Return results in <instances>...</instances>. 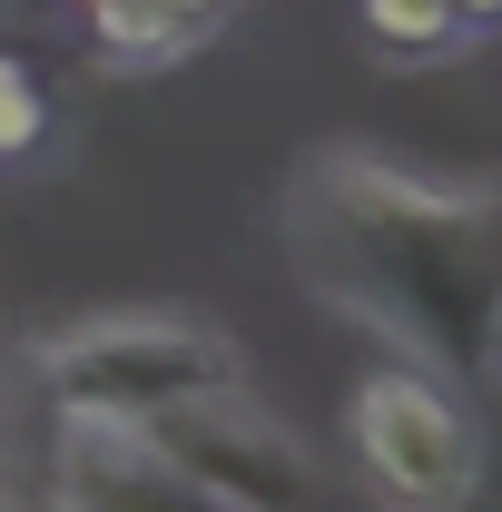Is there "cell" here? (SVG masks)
<instances>
[{"instance_id":"cell-1","label":"cell","mask_w":502,"mask_h":512,"mask_svg":"<svg viewBox=\"0 0 502 512\" xmlns=\"http://www.w3.org/2000/svg\"><path fill=\"white\" fill-rule=\"evenodd\" d=\"M315 286L424 355H483V306L502 286V188H443L384 158H325L296 217Z\"/></svg>"},{"instance_id":"cell-2","label":"cell","mask_w":502,"mask_h":512,"mask_svg":"<svg viewBox=\"0 0 502 512\" xmlns=\"http://www.w3.org/2000/svg\"><path fill=\"white\" fill-rule=\"evenodd\" d=\"M40 384H50L60 424H119V434H138L148 414L237 384V355L207 325H178V316H99V325H79V335H60L40 355Z\"/></svg>"},{"instance_id":"cell-3","label":"cell","mask_w":502,"mask_h":512,"mask_svg":"<svg viewBox=\"0 0 502 512\" xmlns=\"http://www.w3.org/2000/svg\"><path fill=\"white\" fill-rule=\"evenodd\" d=\"M345 434H355V463H365V483H375L384 512H463L473 483H483V434H473V414H463L443 384L404 375V365H384V375L355 384Z\"/></svg>"},{"instance_id":"cell-4","label":"cell","mask_w":502,"mask_h":512,"mask_svg":"<svg viewBox=\"0 0 502 512\" xmlns=\"http://www.w3.org/2000/svg\"><path fill=\"white\" fill-rule=\"evenodd\" d=\"M138 444H158L197 493H217L227 512H286V503H306V453H296V434L266 424L237 384H217V394H188V404L148 414Z\"/></svg>"},{"instance_id":"cell-5","label":"cell","mask_w":502,"mask_h":512,"mask_svg":"<svg viewBox=\"0 0 502 512\" xmlns=\"http://www.w3.org/2000/svg\"><path fill=\"white\" fill-rule=\"evenodd\" d=\"M50 512H227L197 493L158 444H138L119 424H60L50 444Z\"/></svg>"},{"instance_id":"cell-6","label":"cell","mask_w":502,"mask_h":512,"mask_svg":"<svg viewBox=\"0 0 502 512\" xmlns=\"http://www.w3.org/2000/svg\"><path fill=\"white\" fill-rule=\"evenodd\" d=\"M79 20H89V40H99L119 69H158V60H178V50L197 40V20H178L168 0H89Z\"/></svg>"},{"instance_id":"cell-7","label":"cell","mask_w":502,"mask_h":512,"mask_svg":"<svg viewBox=\"0 0 502 512\" xmlns=\"http://www.w3.org/2000/svg\"><path fill=\"white\" fill-rule=\"evenodd\" d=\"M365 30H375L384 50H404V60H424L443 50L463 20H453V0H365Z\"/></svg>"},{"instance_id":"cell-8","label":"cell","mask_w":502,"mask_h":512,"mask_svg":"<svg viewBox=\"0 0 502 512\" xmlns=\"http://www.w3.org/2000/svg\"><path fill=\"white\" fill-rule=\"evenodd\" d=\"M50 138V99H40V79L20 60H0V158H30Z\"/></svg>"},{"instance_id":"cell-9","label":"cell","mask_w":502,"mask_h":512,"mask_svg":"<svg viewBox=\"0 0 502 512\" xmlns=\"http://www.w3.org/2000/svg\"><path fill=\"white\" fill-rule=\"evenodd\" d=\"M453 20L463 30H502V0H453Z\"/></svg>"},{"instance_id":"cell-10","label":"cell","mask_w":502,"mask_h":512,"mask_svg":"<svg viewBox=\"0 0 502 512\" xmlns=\"http://www.w3.org/2000/svg\"><path fill=\"white\" fill-rule=\"evenodd\" d=\"M483 355L502 365V286H493V306H483Z\"/></svg>"},{"instance_id":"cell-11","label":"cell","mask_w":502,"mask_h":512,"mask_svg":"<svg viewBox=\"0 0 502 512\" xmlns=\"http://www.w3.org/2000/svg\"><path fill=\"white\" fill-rule=\"evenodd\" d=\"M168 10H178V20H197V30H207V20H217L227 0H168Z\"/></svg>"},{"instance_id":"cell-12","label":"cell","mask_w":502,"mask_h":512,"mask_svg":"<svg viewBox=\"0 0 502 512\" xmlns=\"http://www.w3.org/2000/svg\"><path fill=\"white\" fill-rule=\"evenodd\" d=\"M60 10H89V0H60Z\"/></svg>"}]
</instances>
